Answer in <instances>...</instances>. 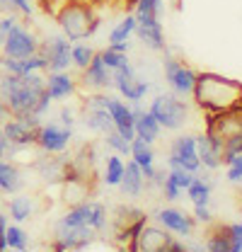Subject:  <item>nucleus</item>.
Segmentation results:
<instances>
[{
	"instance_id": "f257e3e1",
	"label": "nucleus",
	"mask_w": 242,
	"mask_h": 252,
	"mask_svg": "<svg viewBox=\"0 0 242 252\" xmlns=\"http://www.w3.org/2000/svg\"><path fill=\"white\" fill-rule=\"evenodd\" d=\"M191 97L209 114L230 112L242 107V83L218 73H199Z\"/></svg>"
},
{
	"instance_id": "f03ea898",
	"label": "nucleus",
	"mask_w": 242,
	"mask_h": 252,
	"mask_svg": "<svg viewBox=\"0 0 242 252\" xmlns=\"http://www.w3.org/2000/svg\"><path fill=\"white\" fill-rule=\"evenodd\" d=\"M44 93H46V78L41 73H27V75L0 73V97L5 99L10 117L34 114V107Z\"/></svg>"
},
{
	"instance_id": "7ed1b4c3",
	"label": "nucleus",
	"mask_w": 242,
	"mask_h": 252,
	"mask_svg": "<svg viewBox=\"0 0 242 252\" xmlns=\"http://www.w3.org/2000/svg\"><path fill=\"white\" fill-rule=\"evenodd\" d=\"M56 20H59V27L68 41L90 39L102 25L99 15L94 12L92 0H65V2H60Z\"/></svg>"
},
{
	"instance_id": "20e7f679",
	"label": "nucleus",
	"mask_w": 242,
	"mask_h": 252,
	"mask_svg": "<svg viewBox=\"0 0 242 252\" xmlns=\"http://www.w3.org/2000/svg\"><path fill=\"white\" fill-rule=\"evenodd\" d=\"M206 133L218 138L223 146V162L233 156L242 153V107L220 112V114H209Z\"/></svg>"
},
{
	"instance_id": "39448f33",
	"label": "nucleus",
	"mask_w": 242,
	"mask_h": 252,
	"mask_svg": "<svg viewBox=\"0 0 242 252\" xmlns=\"http://www.w3.org/2000/svg\"><path fill=\"white\" fill-rule=\"evenodd\" d=\"M148 112L157 119V124L162 128L180 131L182 126L186 124V119H189V102L184 97H177L175 93H160L155 94Z\"/></svg>"
},
{
	"instance_id": "423d86ee",
	"label": "nucleus",
	"mask_w": 242,
	"mask_h": 252,
	"mask_svg": "<svg viewBox=\"0 0 242 252\" xmlns=\"http://www.w3.org/2000/svg\"><path fill=\"white\" fill-rule=\"evenodd\" d=\"M112 88L131 104L136 102H143V97L152 90V85L148 80H138L136 75V68L131 65V61L126 65H121L117 70H112Z\"/></svg>"
},
{
	"instance_id": "0eeeda50",
	"label": "nucleus",
	"mask_w": 242,
	"mask_h": 252,
	"mask_svg": "<svg viewBox=\"0 0 242 252\" xmlns=\"http://www.w3.org/2000/svg\"><path fill=\"white\" fill-rule=\"evenodd\" d=\"M162 70H165V80L170 85V90L177 94V97H191L194 93V85H196V70L191 65H186L180 59H172L167 56L162 61Z\"/></svg>"
},
{
	"instance_id": "6e6552de",
	"label": "nucleus",
	"mask_w": 242,
	"mask_h": 252,
	"mask_svg": "<svg viewBox=\"0 0 242 252\" xmlns=\"http://www.w3.org/2000/svg\"><path fill=\"white\" fill-rule=\"evenodd\" d=\"M0 128H2L7 143H10V158H15L20 151H27L31 146H36V128L39 126L30 124L22 117H7L0 124Z\"/></svg>"
},
{
	"instance_id": "1a4fd4ad",
	"label": "nucleus",
	"mask_w": 242,
	"mask_h": 252,
	"mask_svg": "<svg viewBox=\"0 0 242 252\" xmlns=\"http://www.w3.org/2000/svg\"><path fill=\"white\" fill-rule=\"evenodd\" d=\"M167 167H184L189 172H199L201 170V160L196 153V136L184 133L177 136L170 146V156H167Z\"/></svg>"
},
{
	"instance_id": "9d476101",
	"label": "nucleus",
	"mask_w": 242,
	"mask_h": 252,
	"mask_svg": "<svg viewBox=\"0 0 242 252\" xmlns=\"http://www.w3.org/2000/svg\"><path fill=\"white\" fill-rule=\"evenodd\" d=\"M0 49H2V56H10V59H27V56H31V54L39 51V39H36V34H34L30 27L17 25L15 30L2 39Z\"/></svg>"
},
{
	"instance_id": "9b49d317",
	"label": "nucleus",
	"mask_w": 242,
	"mask_h": 252,
	"mask_svg": "<svg viewBox=\"0 0 242 252\" xmlns=\"http://www.w3.org/2000/svg\"><path fill=\"white\" fill-rule=\"evenodd\" d=\"M70 49H73V41H68L63 34L49 36L46 41H39V54L46 59V70L49 73L68 70L73 65L70 63Z\"/></svg>"
},
{
	"instance_id": "f8f14e48",
	"label": "nucleus",
	"mask_w": 242,
	"mask_h": 252,
	"mask_svg": "<svg viewBox=\"0 0 242 252\" xmlns=\"http://www.w3.org/2000/svg\"><path fill=\"white\" fill-rule=\"evenodd\" d=\"M73 141V128H65L60 124H44L36 128V146L41 148V153H49V156H56V153H65V148L70 146Z\"/></svg>"
},
{
	"instance_id": "ddd939ff",
	"label": "nucleus",
	"mask_w": 242,
	"mask_h": 252,
	"mask_svg": "<svg viewBox=\"0 0 242 252\" xmlns=\"http://www.w3.org/2000/svg\"><path fill=\"white\" fill-rule=\"evenodd\" d=\"M175 235H170V230H165L162 225H143L133 243L128 245V250L133 252H167V245Z\"/></svg>"
},
{
	"instance_id": "4468645a",
	"label": "nucleus",
	"mask_w": 242,
	"mask_h": 252,
	"mask_svg": "<svg viewBox=\"0 0 242 252\" xmlns=\"http://www.w3.org/2000/svg\"><path fill=\"white\" fill-rule=\"evenodd\" d=\"M136 17V36L151 49V51H167V41H165V32L160 17L152 15H133Z\"/></svg>"
},
{
	"instance_id": "2eb2a0df",
	"label": "nucleus",
	"mask_w": 242,
	"mask_h": 252,
	"mask_svg": "<svg viewBox=\"0 0 242 252\" xmlns=\"http://www.w3.org/2000/svg\"><path fill=\"white\" fill-rule=\"evenodd\" d=\"M155 220H157L165 230L175 233L177 238H189V235L194 233V225H196V220H194L191 214H186V211H182V209H175V206L160 209V211L155 214Z\"/></svg>"
},
{
	"instance_id": "dca6fc26",
	"label": "nucleus",
	"mask_w": 242,
	"mask_h": 252,
	"mask_svg": "<svg viewBox=\"0 0 242 252\" xmlns=\"http://www.w3.org/2000/svg\"><path fill=\"white\" fill-rule=\"evenodd\" d=\"M36 172L46 180V182H65L73 172V162L68 160V156L56 153V158H51L49 153H44V158L36 160Z\"/></svg>"
},
{
	"instance_id": "f3484780",
	"label": "nucleus",
	"mask_w": 242,
	"mask_h": 252,
	"mask_svg": "<svg viewBox=\"0 0 242 252\" xmlns=\"http://www.w3.org/2000/svg\"><path fill=\"white\" fill-rule=\"evenodd\" d=\"M107 112H109V117H112V124H114V128H117L121 136L131 143V141L136 138V131H133V109H131V104H126L123 99H119V97H112V94H109Z\"/></svg>"
},
{
	"instance_id": "a211bd4d",
	"label": "nucleus",
	"mask_w": 242,
	"mask_h": 252,
	"mask_svg": "<svg viewBox=\"0 0 242 252\" xmlns=\"http://www.w3.org/2000/svg\"><path fill=\"white\" fill-rule=\"evenodd\" d=\"M83 85L90 88V90H97V93H104L112 88V70L104 65L99 51H94L92 61L88 63V68L83 70Z\"/></svg>"
},
{
	"instance_id": "6ab92c4d",
	"label": "nucleus",
	"mask_w": 242,
	"mask_h": 252,
	"mask_svg": "<svg viewBox=\"0 0 242 252\" xmlns=\"http://www.w3.org/2000/svg\"><path fill=\"white\" fill-rule=\"evenodd\" d=\"M46 70V59L36 51L27 59H10L0 56V73H12V75H27V73H44Z\"/></svg>"
},
{
	"instance_id": "aec40b11",
	"label": "nucleus",
	"mask_w": 242,
	"mask_h": 252,
	"mask_svg": "<svg viewBox=\"0 0 242 252\" xmlns=\"http://www.w3.org/2000/svg\"><path fill=\"white\" fill-rule=\"evenodd\" d=\"M131 109H133V131H136V136L148 141V143H155L160 131H162V126L157 124V119L152 117L148 109L141 107V102L131 104Z\"/></svg>"
},
{
	"instance_id": "412c9836",
	"label": "nucleus",
	"mask_w": 242,
	"mask_h": 252,
	"mask_svg": "<svg viewBox=\"0 0 242 252\" xmlns=\"http://www.w3.org/2000/svg\"><path fill=\"white\" fill-rule=\"evenodd\" d=\"M196 153L201 160V167L206 170H218L223 165V146L218 138H213L209 133L196 136Z\"/></svg>"
},
{
	"instance_id": "4be33fe9",
	"label": "nucleus",
	"mask_w": 242,
	"mask_h": 252,
	"mask_svg": "<svg viewBox=\"0 0 242 252\" xmlns=\"http://www.w3.org/2000/svg\"><path fill=\"white\" fill-rule=\"evenodd\" d=\"M78 93V80L68 73V70H56L46 75V94L56 102V99H68Z\"/></svg>"
},
{
	"instance_id": "5701e85b",
	"label": "nucleus",
	"mask_w": 242,
	"mask_h": 252,
	"mask_svg": "<svg viewBox=\"0 0 242 252\" xmlns=\"http://www.w3.org/2000/svg\"><path fill=\"white\" fill-rule=\"evenodd\" d=\"M128 158L141 167V172H143V177H146V182L151 180L152 175H155V151H152V143H148V141H143V138H133L131 141V153H128Z\"/></svg>"
},
{
	"instance_id": "b1692460",
	"label": "nucleus",
	"mask_w": 242,
	"mask_h": 252,
	"mask_svg": "<svg viewBox=\"0 0 242 252\" xmlns=\"http://www.w3.org/2000/svg\"><path fill=\"white\" fill-rule=\"evenodd\" d=\"M143 187H146V177H143L141 167L133 160H128L123 165V177H121V182H119L121 194L128 196V199H138L143 194Z\"/></svg>"
},
{
	"instance_id": "393cba45",
	"label": "nucleus",
	"mask_w": 242,
	"mask_h": 252,
	"mask_svg": "<svg viewBox=\"0 0 242 252\" xmlns=\"http://www.w3.org/2000/svg\"><path fill=\"white\" fill-rule=\"evenodd\" d=\"M7 214H10V219L15 220V223H25V220H30L34 214H36V201H34V196L30 194H12V199L7 201Z\"/></svg>"
},
{
	"instance_id": "a878e982",
	"label": "nucleus",
	"mask_w": 242,
	"mask_h": 252,
	"mask_svg": "<svg viewBox=\"0 0 242 252\" xmlns=\"http://www.w3.org/2000/svg\"><path fill=\"white\" fill-rule=\"evenodd\" d=\"M22 187H25V180H22L20 167L15 162H10V160H0V191L12 196Z\"/></svg>"
},
{
	"instance_id": "bb28decb",
	"label": "nucleus",
	"mask_w": 242,
	"mask_h": 252,
	"mask_svg": "<svg viewBox=\"0 0 242 252\" xmlns=\"http://www.w3.org/2000/svg\"><path fill=\"white\" fill-rule=\"evenodd\" d=\"M83 124L88 126V131L92 133H107L112 131L114 124H112V117L104 107H85V114H83Z\"/></svg>"
},
{
	"instance_id": "cd10ccee",
	"label": "nucleus",
	"mask_w": 242,
	"mask_h": 252,
	"mask_svg": "<svg viewBox=\"0 0 242 252\" xmlns=\"http://www.w3.org/2000/svg\"><path fill=\"white\" fill-rule=\"evenodd\" d=\"M186 191V196H189V201L196 206V204H204V206H209L211 204V182H209V177H201L199 172L194 175V180H191V185L184 189Z\"/></svg>"
},
{
	"instance_id": "c85d7f7f",
	"label": "nucleus",
	"mask_w": 242,
	"mask_h": 252,
	"mask_svg": "<svg viewBox=\"0 0 242 252\" xmlns=\"http://www.w3.org/2000/svg\"><path fill=\"white\" fill-rule=\"evenodd\" d=\"M123 160L121 156L117 153H112V156H107L104 160V170H102V182L107 185V187H119L121 177H123Z\"/></svg>"
},
{
	"instance_id": "c756f323",
	"label": "nucleus",
	"mask_w": 242,
	"mask_h": 252,
	"mask_svg": "<svg viewBox=\"0 0 242 252\" xmlns=\"http://www.w3.org/2000/svg\"><path fill=\"white\" fill-rule=\"evenodd\" d=\"M107 223H109V211H107V206L99 204V201H88V225H90L92 230L102 233V230L107 228Z\"/></svg>"
},
{
	"instance_id": "7c9ffc66",
	"label": "nucleus",
	"mask_w": 242,
	"mask_h": 252,
	"mask_svg": "<svg viewBox=\"0 0 242 252\" xmlns=\"http://www.w3.org/2000/svg\"><path fill=\"white\" fill-rule=\"evenodd\" d=\"M5 243H7V250H27L30 248V238L25 233V228L20 223H7L5 228Z\"/></svg>"
},
{
	"instance_id": "2f4dec72",
	"label": "nucleus",
	"mask_w": 242,
	"mask_h": 252,
	"mask_svg": "<svg viewBox=\"0 0 242 252\" xmlns=\"http://www.w3.org/2000/svg\"><path fill=\"white\" fill-rule=\"evenodd\" d=\"M136 32V17L133 15H126L121 22H117V27L109 32V44H117V41H128Z\"/></svg>"
},
{
	"instance_id": "473e14b6",
	"label": "nucleus",
	"mask_w": 242,
	"mask_h": 252,
	"mask_svg": "<svg viewBox=\"0 0 242 252\" xmlns=\"http://www.w3.org/2000/svg\"><path fill=\"white\" fill-rule=\"evenodd\" d=\"M104 146H107L112 153H117V156L128 158V153H131V143L121 136L117 128H112V131H107V133H104Z\"/></svg>"
},
{
	"instance_id": "72a5a7b5",
	"label": "nucleus",
	"mask_w": 242,
	"mask_h": 252,
	"mask_svg": "<svg viewBox=\"0 0 242 252\" xmlns=\"http://www.w3.org/2000/svg\"><path fill=\"white\" fill-rule=\"evenodd\" d=\"M92 56H94V49L88 44H73V49H70V63L78 70H85L88 63L92 61Z\"/></svg>"
},
{
	"instance_id": "f704fd0d",
	"label": "nucleus",
	"mask_w": 242,
	"mask_h": 252,
	"mask_svg": "<svg viewBox=\"0 0 242 252\" xmlns=\"http://www.w3.org/2000/svg\"><path fill=\"white\" fill-rule=\"evenodd\" d=\"M0 12H12V15H22V17H31L34 12V2L31 0H0Z\"/></svg>"
},
{
	"instance_id": "c9c22d12",
	"label": "nucleus",
	"mask_w": 242,
	"mask_h": 252,
	"mask_svg": "<svg viewBox=\"0 0 242 252\" xmlns=\"http://www.w3.org/2000/svg\"><path fill=\"white\" fill-rule=\"evenodd\" d=\"M204 250H211V252H230V240H228V235L223 233V228H220V225L213 230L211 235H209V240L204 243Z\"/></svg>"
},
{
	"instance_id": "e433bc0d",
	"label": "nucleus",
	"mask_w": 242,
	"mask_h": 252,
	"mask_svg": "<svg viewBox=\"0 0 242 252\" xmlns=\"http://www.w3.org/2000/svg\"><path fill=\"white\" fill-rule=\"evenodd\" d=\"M220 228H223V233H225L228 240H230V252H242V220L220 225Z\"/></svg>"
},
{
	"instance_id": "4c0bfd02",
	"label": "nucleus",
	"mask_w": 242,
	"mask_h": 252,
	"mask_svg": "<svg viewBox=\"0 0 242 252\" xmlns=\"http://www.w3.org/2000/svg\"><path fill=\"white\" fill-rule=\"evenodd\" d=\"M99 56H102V61H104V65H107L109 70H117V68L128 63V56H126V54L114 51V49H109V46H107L104 51H99Z\"/></svg>"
},
{
	"instance_id": "58836bf2",
	"label": "nucleus",
	"mask_w": 242,
	"mask_h": 252,
	"mask_svg": "<svg viewBox=\"0 0 242 252\" xmlns=\"http://www.w3.org/2000/svg\"><path fill=\"white\" fill-rule=\"evenodd\" d=\"M194 175H196V172H189V170H184V167H170V170H167V177H170V180H172L182 191L191 185Z\"/></svg>"
},
{
	"instance_id": "ea45409f",
	"label": "nucleus",
	"mask_w": 242,
	"mask_h": 252,
	"mask_svg": "<svg viewBox=\"0 0 242 252\" xmlns=\"http://www.w3.org/2000/svg\"><path fill=\"white\" fill-rule=\"evenodd\" d=\"M225 165H228V172H225L228 182H233V185H242V153L240 156L228 158V160H225Z\"/></svg>"
},
{
	"instance_id": "a19ab883",
	"label": "nucleus",
	"mask_w": 242,
	"mask_h": 252,
	"mask_svg": "<svg viewBox=\"0 0 242 252\" xmlns=\"http://www.w3.org/2000/svg\"><path fill=\"white\" fill-rule=\"evenodd\" d=\"M17 25H20V20H17V15H12V12H5V15L0 17V44H2V39L15 30Z\"/></svg>"
},
{
	"instance_id": "79ce46f5",
	"label": "nucleus",
	"mask_w": 242,
	"mask_h": 252,
	"mask_svg": "<svg viewBox=\"0 0 242 252\" xmlns=\"http://www.w3.org/2000/svg\"><path fill=\"white\" fill-rule=\"evenodd\" d=\"M160 191H162V196L167 199V201H177V199H182V189L165 175V182H162V187H160Z\"/></svg>"
},
{
	"instance_id": "37998d69",
	"label": "nucleus",
	"mask_w": 242,
	"mask_h": 252,
	"mask_svg": "<svg viewBox=\"0 0 242 252\" xmlns=\"http://www.w3.org/2000/svg\"><path fill=\"white\" fill-rule=\"evenodd\" d=\"M191 216H194V220H196V223H201V225H211V220H213L211 209H209V206H204V204H196Z\"/></svg>"
},
{
	"instance_id": "c03bdc74",
	"label": "nucleus",
	"mask_w": 242,
	"mask_h": 252,
	"mask_svg": "<svg viewBox=\"0 0 242 252\" xmlns=\"http://www.w3.org/2000/svg\"><path fill=\"white\" fill-rule=\"evenodd\" d=\"M59 124L65 126V128H73V126H75V112H73V109H68V107H60Z\"/></svg>"
},
{
	"instance_id": "a18cd8bd",
	"label": "nucleus",
	"mask_w": 242,
	"mask_h": 252,
	"mask_svg": "<svg viewBox=\"0 0 242 252\" xmlns=\"http://www.w3.org/2000/svg\"><path fill=\"white\" fill-rule=\"evenodd\" d=\"M51 102H54V99H51L49 94L44 93V94H41V97H39V102H36V107H34V114L44 119V114H46V112L51 109Z\"/></svg>"
},
{
	"instance_id": "49530a36",
	"label": "nucleus",
	"mask_w": 242,
	"mask_h": 252,
	"mask_svg": "<svg viewBox=\"0 0 242 252\" xmlns=\"http://www.w3.org/2000/svg\"><path fill=\"white\" fill-rule=\"evenodd\" d=\"M5 228H7V214L0 209V252L7 250V243H5Z\"/></svg>"
},
{
	"instance_id": "de8ad7c7",
	"label": "nucleus",
	"mask_w": 242,
	"mask_h": 252,
	"mask_svg": "<svg viewBox=\"0 0 242 252\" xmlns=\"http://www.w3.org/2000/svg\"><path fill=\"white\" fill-rule=\"evenodd\" d=\"M5 158H10V143H7L2 128H0V160H5Z\"/></svg>"
},
{
	"instance_id": "09e8293b",
	"label": "nucleus",
	"mask_w": 242,
	"mask_h": 252,
	"mask_svg": "<svg viewBox=\"0 0 242 252\" xmlns=\"http://www.w3.org/2000/svg\"><path fill=\"white\" fill-rule=\"evenodd\" d=\"M109 49H114V51H121V54H126V51L131 49V39H128V41H117V44H109Z\"/></svg>"
},
{
	"instance_id": "8fccbe9b",
	"label": "nucleus",
	"mask_w": 242,
	"mask_h": 252,
	"mask_svg": "<svg viewBox=\"0 0 242 252\" xmlns=\"http://www.w3.org/2000/svg\"><path fill=\"white\" fill-rule=\"evenodd\" d=\"M7 117H10V112H7V104H5V99L0 97V124H2Z\"/></svg>"
},
{
	"instance_id": "3c124183",
	"label": "nucleus",
	"mask_w": 242,
	"mask_h": 252,
	"mask_svg": "<svg viewBox=\"0 0 242 252\" xmlns=\"http://www.w3.org/2000/svg\"><path fill=\"white\" fill-rule=\"evenodd\" d=\"M92 2H104V0H92Z\"/></svg>"
},
{
	"instance_id": "603ef678",
	"label": "nucleus",
	"mask_w": 242,
	"mask_h": 252,
	"mask_svg": "<svg viewBox=\"0 0 242 252\" xmlns=\"http://www.w3.org/2000/svg\"><path fill=\"white\" fill-rule=\"evenodd\" d=\"M63 2H65V0H63Z\"/></svg>"
}]
</instances>
